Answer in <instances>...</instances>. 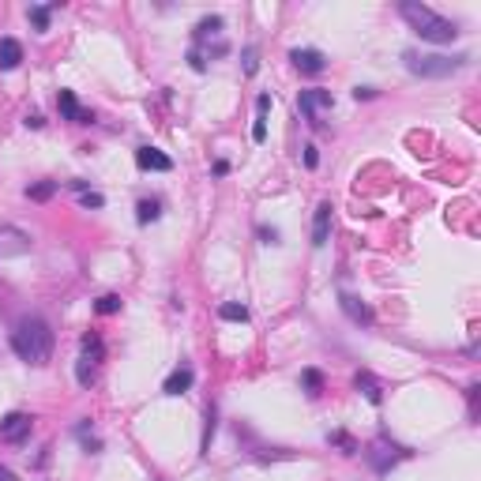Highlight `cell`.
Masks as SVG:
<instances>
[{
    "label": "cell",
    "instance_id": "obj_23",
    "mask_svg": "<svg viewBox=\"0 0 481 481\" xmlns=\"http://www.w3.org/2000/svg\"><path fill=\"white\" fill-rule=\"evenodd\" d=\"M327 444L343 447V455H357V451H361V444L350 433H327Z\"/></svg>",
    "mask_w": 481,
    "mask_h": 481
},
{
    "label": "cell",
    "instance_id": "obj_17",
    "mask_svg": "<svg viewBox=\"0 0 481 481\" xmlns=\"http://www.w3.org/2000/svg\"><path fill=\"white\" fill-rule=\"evenodd\" d=\"M267 109H271V94H259L256 98V124H252V139L264 143L267 139Z\"/></svg>",
    "mask_w": 481,
    "mask_h": 481
},
{
    "label": "cell",
    "instance_id": "obj_26",
    "mask_svg": "<svg viewBox=\"0 0 481 481\" xmlns=\"http://www.w3.org/2000/svg\"><path fill=\"white\" fill-rule=\"evenodd\" d=\"M79 346H83V354H87V357H94V361H102V354H106L102 338H98L94 331H90V335H83V343H79Z\"/></svg>",
    "mask_w": 481,
    "mask_h": 481
},
{
    "label": "cell",
    "instance_id": "obj_11",
    "mask_svg": "<svg viewBox=\"0 0 481 481\" xmlns=\"http://www.w3.org/2000/svg\"><path fill=\"white\" fill-rule=\"evenodd\" d=\"M338 305H343V313L354 320L357 327H373L376 324V316H373V308L365 305L361 297H350V294H338Z\"/></svg>",
    "mask_w": 481,
    "mask_h": 481
},
{
    "label": "cell",
    "instance_id": "obj_31",
    "mask_svg": "<svg viewBox=\"0 0 481 481\" xmlns=\"http://www.w3.org/2000/svg\"><path fill=\"white\" fill-rule=\"evenodd\" d=\"M188 64H192V72H207V60H203V53H199V49H192V53H188Z\"/></svg>",
    "mask_w": 481,
    "mask_h": 481
},
{
    "label": "cell",
    "instance_id": "obj_29",
    "mask_svg": "<svg viewBox=\"0 0 481 481\" xmlns=\"http://www.w3.org/2000/svg\"><path fill=\"white\" fill-rule=\"evenodd\" d=\"M79 203H83L87 210H98V207H106V196H98V192H79Z\"/></svg>",
    "mask_w": 481,
    "mask_h": 481
},
{
    "label": "cell",
    "instance_id": "obj_16",
    "mask_svg": "<svg viewBox=\"0 0 481 481\" xmlns=\"http://www.w3.org/2000/svg\"><path fill=\"white\" fill-rule=\"evenodd\" d=\"M23 60V45L15 38H0V72H15Z\"/></svg>",
    "mask_w": 481,
    "mask_h": 481
},
{
    "label": "cell",
    "instance_id": "obj_32",
    "mask_svg": "<svg viewBox=\"0 0 481 481\" xmlns=\"http://www.w3.org/2000/svg\"><path fill=\"white\" fill-rule=\"evenodd\" d=\"M305 166H308V169H316V166H320V155H316V147H313V143L305 147Z\"/></svg>",
    "mask_w": 481,
    "mask_h": 481
},
{
    "label": "cell",
    "instance_id": "obj_7",
    "mask_svg": "<svg viewBox=\"0 0 481 481\" xmlns=\"http://www.w3.org/2000/svg\"><path fill=\"white\" fill-rule=\"evenodd\" d=\"M30 234H23V229H15V226H0V259H8V256H27L30 252Z\"/></svg>",
    "mask_w": 481,
    "mask_h": 481
},
{
    "label": "cell",
    "instance_id": "obj_36",
    "mask_svg": "<svg viewBox=\"0 0 481 481\" xmlns=\"http://www.w3.org/2000/svg\"><path fill=\"white\" fill-rule=\"evenodd\" d=\"M0 481H19L15 474H12V470H8V466H0Z\"/></svg>",
    "mask_w": 481,
    "mask_h": 481
},
{
    "label": "cell",
    "instance_id": "obj_12",
    "mask_svg": "<svg viewBox=\"0 0 481 481\" xmlns=\"http://www.w3.org/2000/svg\"><path fill=\"white\" fill-rule=\"evenodd\" d=\"M331 215H335V207H331V199H324L313 215V245L316 248H324L327 237H331Z\"/></svg>",
    "mask_w": 481,
    "mask_h": 481
},
{
    "label": "cell",
    "instance_id": "obj_20",
    "mask_svg": "<svg viewBox=\"0 0 481 481\" xmlns=\"http://www.w3.org/2000/svg\"><path fill=\"white\" fill-rule=\"evenodd\" d=\"M94 368H98L94 357L79 354V361H76V380H79V387H90V384H94Z\"/></svg>",
    "mask_w": 481,
    "mask_h": 481
},
{
    "label": "cell",
    "instance_id": "obj_3",
    "mask_svg": "<svg viewBox=\"0 0 481 481\" xmlns=\"http://www.w3.org/2000/svg\"><path fill=\"white\" fill-rule=\"evenodd\" d=\"M403 64H406L410 76H421V79H447V76L463 72V68L470 64V57H466V53L447 57V53H417V49H406V53H403Z\"/></svg>",
    "mask_w": 481,
    "mask_h": 481
},
{
    "label": "cell",
    "instance_id": "obj_6",
    "mask_svg": "<svg viewBox=\"0 0 481 481\" xmlns=\"http://www.w3.org/2000/svg\"><path fill=\"white\" fill-rule=\"evenodd\" d=\"M30 429H34V417L30 414H8L4 421H0V440L4 444H23V440L30 436Z\"/></svg>",
    "mask_w": 481,
    "mask_h": 481
},
{
    "label": "cell",
    "instance_id": "obj_22",
    "mask_svg": "<svg viewBox=\"0 0 481 481\" xmlns=\"http://www.w3.org/2000/svg\"><path fill=\"white\" fill-rule=\"evenodd\" d=\"M218 316L229 320V324H245V320H248V308L240 305V301H226V305L218 308Z\"/></svg>",
    "mask_w": 481,
    "mask_h": 481
},
{
    "label": "cell",
    "instance_id": "obj_33",
    "mask_svg": "<svg viewBox=\"0 0 481 481\" xmlns=\"http://www.w3.org/2000/svg\"><path fill=\"white\" fill-rule=\"evenodd\" d=\"M354 98H357V102H361V98H376V90H373V87H357Z\"/></svg>",
    "mask_w": 481,
    "mask_h": 481
},
{
    "label": "cell",
    "instance_id": "obj_9",
    "mask_svg": "<svg viewBox=\"0 0 481 481\" xmlns=\"http://www.w3.org/2000/svg\"><path fill=\"white\" fill-rule=\"evenodd\" d=\"M57 109H60V117L72 120V124H94V113L76 102L72 90H60V94H57Z\"/></svg>",
    "mask_w": 481,
    "mask_h": 481
},
{
    "label": "cell",
    "instance_id": "obj_30",
    "mask_svg": "<svg viewBox=\"0 0 481 481\" xmlns=\"http://www.w3.org/2000/svg\"><path fill=\"white\" fill-rule=\"evenodd\" d=\"M256 234H259L264 245H278V229L275 226H256Z\"/></svg>",
    "mask_w": 481,
    "mask_h": 481
},
{
    "label": "cell",
    "instance_id": "obj_8",
    "mask_svg": "<svg viewBox=\"0 0 481 481\" xmlns=\"http://www.w3.org/2000/svg\"><path fill=\"white\" fill-rule=\"evenodd\" d=\"M289 60H294V68H297V72H305V76L327 72V57L320 53V49H289Z\"/></svg>",
    "mask_w": 481,
    "mask_h": 481
},
{
    "label": "cell",
    "instance_id": "obj_14",
    "mask_svg": "<svg viewBox=\"0 0 481 481\" xmlns=\"http://www.w3.org/2000/svg\"><path fill=\"white\" fill-rule=\"evenodd\" d=\"M354 387H357V391H361V395H365L373 406L384 403V387H380V380H376L373 373H365V368H361V373L354 376Z\"/></svg>",
    "mask_w": 481,
    "mask_h": 481
},
{
    "label": "cell",
    "instance_id": "obj_19",
    "mask_svg": "<svg viewBox=\"0 0 481 481\" xmlns=\"http://www.w3.org/2000/svg\"><path fill=\"white\" fill-rule=\"evenodd\" d=\"M158 215H162V203H158V199H139V203H136V222L139 226L158 222Z\"/></svg>",
    "mask_w": 481,
    "mask_h": 481
},
{
    "label": "cell",
    "instance_id": "obj_35",
    "mask_svg": "<svg viewBox=\"0 0 481 481\" xmlns=\"http://www.w3.org/2000/svg\"><path fill=\"white\" fill-rule=\"evenodd\" d=\"M229 173V162H226V158H218V162H215V177H226Z\"/></svg>",
    "mask_w": 481,
    "mask_h": 481
},
{
    "label": "cell",
    "instance_id": "obj_1",
    "mask_svg": "<svg viewBox=\"0 0 481 481\" xmlns=\"http://www.w3.org/2000/svg\"><path fill=\"white\" fill-rule=\"evenodd\" d=\"M12 350L27 365H45L49 354H53V331H49V324L42 316L19 320L15 331H12Z\"/></svg>",
    "mask_w": 481,
    "mask_h": 481
},
{
    "label": "cell",
    "instance_id": "obj_2",
    "mask_svg": "<svg viewBox=\"0 0 481 481\" xmlns=\"http://www.w3.org/2000/svg\"><path fill=\"white\" fill-rule=\"evenodd\" d=\"M399 15H403L406 23L414 27V34L421 38V42H433V45H447V42H455V38L463 34L459 23H451V19L436 15L433 8H425V4H414V0L399 4Z\"/></svg>",
    "mask_w": 481,
    "mask_h": 481
},
{
    "label": "cell",
    "instance_id": "obj_25",
    "mask_svg": "<svg viewBox=\"0 0 481 481\" xmlns=\"http://www.w3.org/2000/svg\"><path fill=\"white\" fill-rule=\"evenodd\" d=\"M301 384H305L308 395H320V391H324V373H320V368H305V373H301Z\"/></svg>",
    "mask_w": 481,
    "mask_h": 481
},
{
    "label": "cell",
    "instance_id": "obj_27",
    "mask_svg": "<svg viewBox=\"0 0 481 481\" xmlns=\"http://www.w3.org/2000/svg\"><path fill=\"white\" fill-rule=\"evenodd\" d=\"M57 188H60L57 180H42V185H30V188H27V196H30V199H38V203H42V199H49V196L57 192Z\"/></svg>",
    "mask_w": 481,
    "mask_h": 481
},
{
    "label": "cell",
    "instance_id": "obj_5",
    "mask_svg": "<svg viewBox=\"0 0 481 481\" xmlns=\"http://www.w3.org/2000/svg\"><path fill=\"white\" fill-rule=\"evenodd\" d=\"M331 106H335V98H331V90H324V87H308V90H301L297 94V109L305 113V120L313 128H324V113H331Z\"/></svg>",
    "mask_w": 481,
    "mask_h": 481
},
{
    "label": "cell",
    "instance_id": "obj_21",
    "mask_svg": "<svg viewBox=\"0 0 481 481\" xmlns=\"http://www.w3.org/2000/svg\"><path fill=\"white\" fill-rule=\"evenodd\" d=\"M215 433H218V406H215V403H207V425H203V440H199L203 455L210 451V440H215Z\"/></svg>",
    "mask_w": 481,
    "mask_h": 481
},
{
    "label": "cell",
    "instance_id": "obj_34",
    "mask_svg": "<svg viewBox=\"0 0 481 481\" xmlns=\"http://www.w3.org/2000/svg\"><path fill=\"white\" fill-rule=\"evenodd\" d=\"M23 124H27V128H42V124H45V120H42V117H38V113H27V120H23Z\"/></svg>",
    "mask_w": 481,
    "mask_h": 481
},
{
    "label": "cell",
    "instance_id": "obj_13",
    "mask_svg": "<svg viewBox=\"0 0 481 481\" xmlns=\"http://www.w3.org/2000/svg\"><path fill=\"white\" fill-rule=\"evenodd\" d=\"M192 380H196V373H192V365H177L173 373L166 376V384H162V391H166V395H185V391L192 387Z\"/></svg>",
    "mask_w": 481,
    "mask_h": 481
},
{
    "label": "cell",
    "instance_id": "obj_18",
    "mask_svg": "<svg viewBox=\"0 0 481 481\" xmlns=\"http://www.w3.org/2000/svg\"><path fill=\"white\" fill-rule=\"evenodd\" d=\"M57 8H60V0H53V4H30V8H27V19H30L38 30H49V19H53Z\"/></svg>",
    "mask_w": 481,
    "mask_h": 481
},
{
    "label": "cell",
    "instance_id": "obj_28",
    "mask_svg": "<svg viewBox=\"0 0 481 481\" xmlns=\"http://www.w3.org/2000/svg\"><path fill=\"white\" fill-rule=\"evenodd\" d=\"M256 45H245L240 49V68H245V76H256V68H259V60H256Z\"/></svg>",
    "mask_w": 481,
    "mask_h": 481
},
{
    "label": "cell",
    "instance_id": "obj_10",
    "mask_svg": "<svg viewBox=\"0 0 481 481\" xmlns=\"http://www.w3.org/2000/svg\"><path fill=\"white\" fill-rule=\"evenodd\" d=\"M136 166L139 169H155V173H169V169H173V158L162 155L158 147H136Z\"/></svg>",
    "mask_w": 481,
    "mask_h": 481
},
{
    "label": "cell",
    "instance_id": "obj_24",
    "mask_svg": "<svg viewBox=\"0 0 481 481\" xmlns=\"http://www.w3.org/2000/svg\"><path fill=\"white\" fill-rule=\"evenodd\" d=\"M94 313L98 316H117L120 313V297L117 294H102V297L94 301Z\"/></svg>",
    "mask_w": 481,
    "mask_h": 481
},
{
    "label": "cell",
    "instance_id": "obj_4",
    "mask_svg": "<svg viewBox=\"0 0 481 481\" xmlns=\"http://www.w3.org/2000/svg\"><path fill=\"white\" fill-rule=\"evenodd\" d=\"M414 451L403 447V444H395V440H387V436H376L373 444L365 447V463L376 470V474H387L391 466H399L403 459H410Z\"/></svg>",
    "mask_w": 481,
    "mask_h": 481
},
{
    "label": "cell",
    "instance_id": "obj_15",
    "mask_svg": "<svg viewBox=\"0 0 481 481\" xmlns=\"http://www.w3.org/2000/svg\"><path fill=\"white\" fill-rule=\"evenodd\" d=\"M222 15H203V19H199V23L192 27V42L196 45H203V42H210V38H218V34H222Z\"/></svg>",
    "mask_w": 481,
    "mask_h": 481
}]
</instances>
